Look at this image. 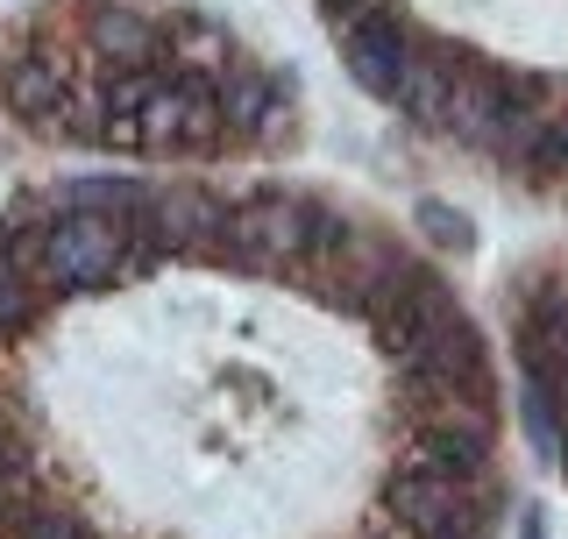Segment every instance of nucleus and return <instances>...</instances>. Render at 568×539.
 Wrapping results in <instances>:
<instances>
[{
	"label": "nucleus",
	"instance_id": "f257e3e1",
	"mask_svg": "<svg viewBox=\"0 0 568 539\" xmlns=\"http://www.w3.org/2000/svg\"><path fill=\"white\" fill-rule=\"evenodd\" d=\"M129 277V221L106 213H58L50 206V256L43 292L50 298H100Z\"/></svg>",
	"mask_w": 568,
	"mask_h": 539
},
{
	"label": "nucleus",
	"instance_id": "f03ea898",
	"mask_svg": "<svg viewBox=\"0 0 568 539\" xmlns=\"http://www.w3.org/2000/svg\"><path fill=\"white\" fill-rule=\"evenodd\" d=\"M0 106H8L29 135L64 142V121H71V64L50 50L43 22L0 35Z\"/></svg>",
	"mask_w": 568,
	"mask_h": 539
},
{
	"label": "nucleus",
	"instance_id": "7ed1b4c3",
	"mask_svg": "<svg viewBox=\"0 0 568 539\" xmlns=\"http://www.w3.org/2000/svg\"><path fill=\"white\" fill-rule=\"evenodd\" d=\"M490 455H497V419H490V411L440 405V411H419V419H413L405 469L448 476V482H484L490 476Z\"/></svg>",
	"mask_w": 568,
	"mask_h": 539
},
{
	"label": "nucleus",
	"instance_id": "20e7f679",
	"mask_svg": "<svg viewBox=\"0 0 568 539\" xmlns=\"http://www.w3.org/2000/svg\"><path fill=\"white\" fill-rule=\"evenodd\" d=\"M413 43H419V22H413V14H398L390 0H377V8H369L355 29H342V64H348V79L363 85V93L390 100L405 85Z\"/></svg>",
	"mask_w": 568,
	"mask_h": 539
},
{
	"label": "nucleus",
	"instance_id": "39448f33",
	"mask_svg": "<svg viewBox=\"0 0 568 539\" xmlns=\"http://www.w3.org/2000/svg\"><path fill=\"white\" fill-rule=\"evenodd\" d=\"M85 58L100 71L171 64V43H164V22H150L129 0H93V8H85Z\"/></svg>",
	"mask_w": 568,
	"mask_h": 539
},
{
	"label": "nucleus",
	"instance_id": "423d86ee",
	"mask_svg": "<svg viewBox=\"0 0 568 539\" xmlns=\"http://www.w3.org/2000/svg\"><path fill=\"white\" fill-rule=\"evenodd\" d=\"M213 85H221V114L227 129H235L242 142H284L292 129H284V93H292V71H256V64H235L227 58L221 71H213Z\"/></svg>",
	"mask_w": 568,
	"mask_h": 539
},
{
	"label": "nucleus",
	"instance_id": "0eeeda50",
	"mask_svg": "<svg viewBox=\"0 0 568 539\" xmlns=\"http://www.w3.org/2000/svg\"><path fill=\"white\" fill-rule=\"evenodd\" d=\"M227 206L235 200H221V192H206V185L150 192V221H156V235H164L171 263L178 256H213V242H221V227H227Z\"/></svg>",
	"mask_w": 568,
	"mask_h": 539
},
{
	"label": "nucleus",
	"instance_id": "6e6552de",
	"mask_svg": "<svg viewBox=\"0 0 568 539\" xmlns=\"http://www.w3.org/2000/svg\"><path fill=\"white\" fill-rule=\"evenodd\" d=\"M497 114H505V100H497V64L484 58H469L448 79V106H440V135H455V142H469V150H484L490 129H497Z\"/></svg>",
	"mask_w": 568,
	"mask_h": 539
},
{
	"label": "nucleus",
	"instance_id": "1a4fd4ad",
	"mask_svg": "<svg viewBox=\"0 0 568 539\" xmlns=\"http://www.w3.org/2000/svg\"><path fill=\"white\" fill-rule=\"evenodd\" d=\"M50 206H58V213H106V221H135V213L150 206V185H142V177L100 171V177H71Z\"/></svg>",
	"mask_w": 568,
	"mask_h": 539
},
{
	"label": "nucleus",
	"instance_id": "9d476101",
	"mask_svg": "<svg viewBox=\"0 0 568 539\" xmlns=\"http://www.w3.org/2000/svg\"><path fill=\"white\" fill-rule=\"evenodd\" d=\"M164 43H171V64H192V71H221L227 58H235L227 29L213 22V14H192V8H178L164 22Z\"/></svg>",
	"mask_w": 568,
	"mask_h": 539
},
{
	"label": "nucleus",
	"instance_id": "9b49d317",
	"mask_svg": "<svg viewBox=\"0 0 568 539\" xmlns=\"http://www.w3.org/2000/svg\"><path fill=\"white\" fill-rule=\"evenodd\" d=\"M43 305H50V292H43V284H29L22 270H14L8 242H0V348H14L22 334H36Z\"/></svg>",
	"mask_w": 568,
	"mask_h": 539
},
{
	"label": "nucleus",
	"instance_id": "f8f14e48",
	"mask_svg": "<svg viewBox=\"0 0 568 539\" xmlns=\"http://www.w3.org/2000/svg\"><path fill=\"white\" fill-rule=\"evenodd\" d=\"M519 292H526L519 319H540V327H568V270H532Z\"/></svg>",
	"mask_w": 568,
	"mask_h": 539
},
{
	"label": "nucleus",
	"instance_id": "ddd939ff",
	"mask_svg": "<svg viewBox=\"0 0 568 539\" xmlns=\"http://www.w3.org/2000/svg\"><path fill=\"white\" fill-rule=\"evenodd\" d=\"M413 227H419V235L434 242V248H455V256L476 242L469 213H462V206H448V200H419V206H413Z\"/></svg>",
	"mask_w": 568,
	"mask_h": 539
},
{
	"label": "nucleus",
	"instance_id": "4468645a",
	"mask_svg": "<svg viewBox=\"0 0 568 539\" xmlns=\"http://www.w3.org/2000/svg\"><path fill=\"white\" fill-rule=\"evenodd\" d=\"M519 426H526V440L540 447V455H555L561 411H555V398H547V384H532V376H519Z\"/></svg>",
	"mask_w": 568,
	"mask_h": 539
},
{
	"label": "nucleus",
	"instance_id": "2eb2a0df",
	"mask_svg": "<svg viewBox=\"0 0 568 539\" xmlns=\"http://www.w3.org/2000/svg\"><path fill=\"white\" fill-rule=\"evenodd\" d=\"M369 8H377V0H320V14H327V29H334V35H342V29H355Z\"/></svg>",
	"mask_w": 568,
	"mask_h": 539
},
{
	"label": "nucleus",
	"instance_id": "dca6fc26",
	"mask_svg": "<svg viewBox=\"0 0 568 539\" xmlns=\"http://www.w3.org/2000/svg\"><path fill=\"white\" fill-rule=\"evenodd\" d=\"M519 539H547V511H540V505L519 511Z\"/></svg>",
	"mask_w": 568,
	"mask_h": 539
}]
</instances>
